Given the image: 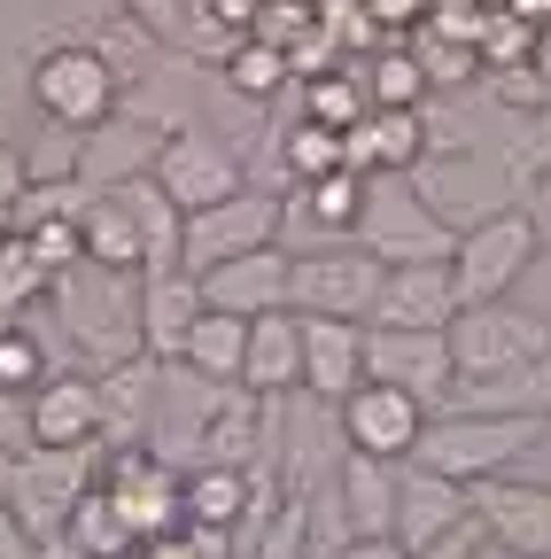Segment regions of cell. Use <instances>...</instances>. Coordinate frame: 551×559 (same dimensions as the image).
<instances>
[{"instance_id": "obj_46", "label": "cell", "mask_w": 551, "mask_h": 559, "mask_svg": "<svg viewBox=\"0 0 551 559\" xmlns=\"http://www.w3.org/2000/svg\"><path fill=\"white\" fill-rule=\"evenodd\" d=\"M32 559H86V551H79V544H62V536H55V544H39Z\"/></svg>"}, {"instance_id": "obj_30", "label": "cell", "mask_w": 551, "mask_h": 559, "mask_svg": "<svg viewBox=\"0 0 551 559\" xmlns=\"http://www.w3.org/2000/svg\"><path fill=\"white\" fill-rule=\"evenodd\" d=\"M86 257H94V264H117V272H148L141 218H132L124 194H94V202H86Z\"/></svg>"}, {"instance_id": "obj_15", "label": "cell", "mask_w": 551, "mask_h": 559, "mask_svg": "<svg viewBox=\"0 0 551 559\" xmlns=\"http://www.w3.org/2000/svg\"><path fill=\"white\" fill-rule=\"evenodd\" d=\"M474 498V528L520 551V559H551V481H528V474H490L466 489Z\"/></svg>"}, {"instance_id": "obj_50", "label": "cell", "mask_w": 551, "mask_h": 559, "mask_svg": "<svg viewBox=\"0 0 551 559\" xmlns=\"http://www.w3.org/2000/svg\"><path fill=\"white\" fill-rule=\"evenodd\" d=\"M0 241H9V218H0Z\"/></svg>"}, {"instance_id": "obj_14", "label": "cell", "mask_w": 551, "mask_h": 559, "mask_svg": "<svg viewBox=\"0 0 551 559\" xmlns=\"http://www.w3.org/2000/svg\"><path fill=\"white\" fill-rule=\"evenodd\" d=\"M156 187L187 210H211V202H226V194H241L249 179H241V156H233V140H218V132H194V124H179L171 140H164V156H156Z\"/></svg>"}, {"instance_id": "obj_17", "label": "cell", "mask_w": 551, "mask_h": 559, "mask_svg": "<svg viewBox=\"0 0 551 559\" xmlns=\"http://www.w3.org/2000/svg\"><path fill=\"white\" fill-rule=\"evenodd\" d=\"M428 404L420 396H404V389H388V381H366L358 396H342V436H350V451H366V459H411L420 451V436H428Z\"/></svg>"}, {"instance_id": "obj_41", "label": "cell", "mask_w": 551, "mask_h": 559, "mask_svg": "<svg viewBox=\"0 0 551 559\" xmlns=\"http://www.w3.org/2000/svg\"><path fill=\"white\" fill-rule=\"evenodd\" d=\"M520 210H528V218H536V241L551 249V164H543V171H536V179L520 187Z\"/></svg>"}, {"instance_id": "obj_33", "label": "cell", "mask_w": 551, "mask_h": 559, "mask_svg": "<svg viewBox=\"0 0 551 559\" xmlns=\"http://www.w3.org/2000/svg\"><path fill=\"white\" fill-rule=\"evenodd\" d=\"M366 94H373V109H420L435 86H428V70H420L411 47H381L366 62Z\"/></svg>"}, {"instance_id": "obj_12", "label": "cell", "mask_w": 551, "mask_h": 559, "mask_svg": "<svg viewBox=\"0 0 551 559\" xmlns=\"http://www.w3.org/2000/svg\"><path fill=\"white\" fill-rule=\"evenodd\" d=\"M366 381H388L404 396H420L428 412L451 404L458 358H451V326L443 334H404V326H366Z\"/></svg>"}, {"instance_id": "obj_25", "label": "cell", "mask_w": 551, "mask_h": 559, "mask_svg": "<svg viewBox=\"0 0 551 559\" xmlns=\"http://www.w3.org/2000/svg\"><path fill=\"white\" fill-rule=\"evenodd\" d=\"M241 389H256V396H296V389H303V319H296V311L249 319Z\"/></svg>"}, {"instance_id": "obj_1", "label": "cell", "mask_w": 551, "mask_h": 559, "mask_svg": "<svg viewBox=\"0 0 551 559\" xmlns=\"http://www.w3.org/2000/svg\"><path fill=\"white\" fill-rule=\"evenodd\" d=\"M62 334H71L79 349V373H109L124 358H148V342H141V272H117V264H71L47 288L39 304Z\"/></svg>"}, {"instance_id": "obj_32", "label": "cell", "mask_w": 551, "mask_h": 559, "mask_svg": "<svg viewBox=\"0 0 551 559\" xmlns=\"http://www.w3.org/2000/svg\"><path fill=\"white\" fill-rule=\"evenodd\" d=\"M303 117L311 124H326V132H350V124H366L373 117V94H366V70H326V79H311L303 86Z\"/></svg>"}, {"instance_id": "obj_7", "label": "cell", "mask_w": 551, "mask_h": 559, "mask_svg": "<svg viewBox=\"0 0 551 559\" xmlns=\"http://www.w3.org/2000/svg\"><path fill=\"white\" fill-rule=\"evenodd\" d=\"M101 466H109V443H86V451H39V443H24L16 451L9 513L32 528V544H55L62 528H71V513H79L86 489L101 481Z\"/></svg>"}, {"instance_id": "obj_24", "label": "cell", "mask_w": 551, "mask_h": 559, "mask_svg": "<svg viewBox=\"0 0 551 559\" xmlns=\"http://www.w3.org/2000/svg\"><path fill=\"white\" fill-rule=\"evenodd\" d=\"M428 148H435V132H428L420 109H373L366 124L342 132V156H350V171H366V179H381V171H411Z\"/></svg>"}, {"instance_id": "obj_16", "label": "cell", "mask_w": 551, "mask_h": 559, "mask_svg": "<svg viewBox=\"0 0 551 559\" xmlns=\"http://www.w3.org/2000/svg\"><path fill=\"white\" fill-rule=\"evenodd\" d=\"M211 311H233V319H264V311H296V249L272 241V249H249L218 272H194Z\"/></svg>"}, {"instance_id": "obj_5", "label": "cell", "mask_w": 551, "mask_h": 559, "mask_svg": "<svg viewBox=\"0 0 551 559\" xmlns=\"http://www.w3.org/2000/svg\"><path fill=\"white\" fill-rule=\"evenodd\" d=\"M451 358L458 381H490V373H520L536 358H551V319L528 296H498V304H466L451 319Z\"/></svg>"}, {"instance_id": "obj_27", "label": "cell", "mask_w": 551, "mask_h": 559, "mask_svg": "<svg viewBox=\"0 0 551 559\" xmlns=\"http://www.w3.org/2000/svg\"><path fill=\"white\" fill-rule=\"evenodd\" d=\"M334 498H342L350 536H396V459L350 451V459L334 466Z\"/></svg>"}, {"instance_id": "obj_47", "label": "cell", "mask_w": 551, "mask_h": 559, "mask_svg": "<svg viewBox=\"0 0 551 559\" xmlns=\"http://www.w3.org/2000/svg\"><path fill=\"white\" fill-rule=\"evenodd\" d=\"M9 489H16V451H0V506H9Z\"/></svg>"}, {"instance_id": "obj_43", "label": "cell", "mask_w": 551, "mask_h": 559, "mask_svg": "<svg viewBox=\"0 0 551 559\" xmlns=\"http://www.w3.org/2000/svg\"><path fill=\"white\" fill-rule=\"evenodd\" d=\"M132 559H202V551H194V536H187V528H171V536H148Z\"/></svg>"}, {"instance_id": "obj_4", "label": "cell", "mask_w": 551, "mask_h": 559, "mask_svg": "<svg viewBox=\"0 0 551 559\" xmlns=\"http://www.w3.org/2000/svg\"><path fill=\"white\" fill-rule=\"evenodd\" d=\"M543 241H536V218L513 202L498 218H474L458 226V249H451V280H458V311L466 304H498V296H520L528 272H536Z\"/></svg>"}, {"instance_id": "obj_44", "label": "cell", "mask_w": 551, "mask_h": 559, "mask_svg": "<svg viewBox=\"0 0 551 559\" xmlns=\"http://www.w3.org/2000/svg\"><path fill=\"white\" fill-rule=\"evenodd\" d=\"M474 544H481V528H474V521H466V528H451V536H443V544H428V551H404V559H466V551H474Z\"/></svg>"}, {"instance_id": "obj_11", "label": "cell", "mask_w": 551, "mask_h": 559, "mask_svg": "<svg viewBox=\"0 0 551 559\" xmlns=\"http://www.w3.org/2000/svg\"><path fill=\"white\" fill-rule=\"evenodd\" d=\"M164 140H171V124H164V117H141V109H117L109 124L79 132V164H71V179H79L86 194H117L124 179H148V171H156V156H164Z\"/></svg>"}, {"instance_id": "obj_6", "label": "cell", "mask_w": 551, "mask_h": 559, "mask_svg": "<svg viewBox=\"0 0 551 559\" xmlns=\"http://www.w3.org/2000/svg\"><path fill=\"white\" fill-rule=\"evenodd\" d=\"M358 249H373L388 272L396 264H451L458 234L428 210V194L411 187V171H381L366 179V218H358Z\"/></svg>"}, {"instance_id": "obj_45", "label": "cell", "mask_w": 551, "mask_h": 559, "mask_svg": "<svg viewBox=\"0 0 551 559\" xmlns=\"http://www.w3.org/2000/svg\"><path fill=\"white\" fill-rule=\"evenodd\" d=\"M32 551H39V544H32V528H24L9 506H0V559H32Z\"/></svg>"}, {"instance_id": "obj_35", "label": "cell", "mask_w": 551, "mask_h": 559, "mask_svg": "<svg viewBox=\"0 0 551 559\" xmlns=\"http://www.w3.org/2000/svg\"><path fill=\"white\" fill-rule=\"evenodd\" d=\"M288 70H296V62H288L280 47H264V39H241V47L226 55V86H233L241 102H272V94L288 86Z\"/></svg>"}, {"instance_id": "obj_21", "label": "cell", "mask_w": 551, "mask_h": 559, "mask_svg": "<svg viewBox=\"0 0 551 559\" xmlns=\"http://www.w3.org/2000/svg\"><path fill=\"white\" fill-rule=\"evenodd\" d=\"M458 319V280L451 264H396L373 296V319L366 326H404V334H443Z\"/></svg>"}, {"instance_id": "obj_28", "label": "cell", "mask_w": 551, "mask_h": 559, "mask_svg": "<svg viewBox=\"0 0 551 559\" xmlns=\"http://www.w3.org/2000/svg\"><path fill=\"white\" fill-rule=\"evenodd\" d=\"M179 506H187V521L179 528H249V506H256V481H249V466H187V481H179Z\"/></svg>"}, {"instance_id": "obj_29", "label": "cell", "mask_w": 551, "mask_h": 559, "mask_svg": "<svg viewBox=\"0 0 551 559\" xmlns=\"http://www.w3.org/2000/svg\"><path fill=\"white\" fill-rule=\"evenodd\" d=\"M241 358H249V319H233V311H202L187 349H179V366L218 381V389H241Z\"/></svg>"}, {"instance_id": "obj_36", "label": "cell", "mask_w": 551, "mask_h": 559, "mask_svg": "<svg viewBox=\"0 0 551 559\" xmlns=\"http://www.w3.org/2000/svg\"><path fill=\"white\" fill-rule=\"evenodd\" d=\"M86 187L79 179H32L24 187V202L9 210V234H32V226H55V218H86Z\"/></svg>"}, {"instance_id": "obj_22", "label": "cell", "mask_w": 551, "mask_h": 559, "mask_svg": "<svg viewBox=\"0 0 551 559\" xmlns=\"http://www.w3.org/2000/svg\"><path fill=\"white\" fill-rule=\"evenodd\" d=\"M202 311H211V296H202V280L187 264L141 272V342H148L156 366H179V349H187V334H194Z\"/></svg>"}, {"instance_id": "obj_40", "label": "cell", "mask_w": 551, "mask_h": 559, "mask_svg": "<svg viewBox=\"0 0 551 559\" xmlns=\"http://www.w3.org/2000/svg\"><path fill=\"white\" fill-rule=\"evenodd\" d=\"M366 9H373V24H381V32H396V24H404V32H420L435 0H366Z\"/></svg>"}, {"instance_id": "obj_38", "label": "cell", "mask_w": 551, "mask_h": 559, "mask_svg": "<svg viewBox=\"0 0 551 559\" xmlns=\"http://www.w3.org/2000/svg\"><path fill=\"white\" fill-rule=\"evenodd\" d=\"M241 559H311V513H303V498H288L280 513H272V521L249 536Z\"/></svg>"}, {"instance_id": "obj_10", "label": "cell", "mask_w": 551, "mask_h": 559, "mask_svg": "<svg viewBox=\"0 0 551 559\" xmlns=\"http://www.w3.org/2000/svg\"><path fill=\"white\" fill-rule=\"evenodd\" d=\"M280 226H288L280 194H272V187H241V194H226V202H211V210L187 218V272H218V264H233L249 249H272Z\"/></svg>"}, {"instance_id": "obj_49", "label": "cell", "mask_w": 551, "mask_h": 559, "mask_svg": "<svg viewBox=\"0 0 551 559\" xmlns=\"http://www.w3.org/2000/svg\"><path fill=\"white\" fill-rule=\"evenodd\" d=\"M474 9H505V0H474Z\"/></svg>"}, {"instance_id": "obj_19", "label": "cell", "mask_w": 551, "mask_h": 559, "mask_svg": "<svg viewBox=\"0 0 551 559\" xmlns=\"http://www.w3.org/2000/svg\"><path fill=\"white\" fill-rule=\"evenodd\" d=\"M24 428H32L39 451H86V443H101V389H94V373H47L24 396Z\"/></svg>"}, {"instance_id": "obj_39", "label": "cell", "mask_w": 551, "mask_h": 559, "mask_svg": "<svg viewBox=\"0 0 551 559\" xmlns=\"http://www.w3.org/2000/svg\"><path fill=\"white\" fill-rule=\"evenodd\" d=\"M24 187H32V156L16 148V140H0V218L24 202Z\"/></svg>"}, {"instance_id": "obj_23", "label": "cell", "mask_w": 551, "mask_h": 559, "mask_svg": "<svg viewBox=\"0 0 551 559\" xmlns=\"http://www.w3.org/2000/svg\"><path fill=\"white\" fill-rule=\"evenodd\" d=\"M303 389L326 404L366 389V326L358 319H303Z\"/></svg>"}, {"instance_id": "obj_48", "label": "cell", "mask_w": 551, "mask_h": 559, "mask_svg": "<svg viewBox=\"0 0 551 559\" xmlns=\"http://www.w3.org/2000/svg\"><path fill=\"white\" fill-rule=\"evenodd\" d=\"M466 559H520V551H505V544H490V536H481V544H474Z\"/></svg>"}, {"instance_id": "obj_2", "label": "cell", "mask_w": 551, "mask_h": 559, "mask_svg": "<svg viewBox=\"0 0 551 559\" xmlns=\"http://www.w3.org/2000/svg\"><path fill=\"white\" fill-rule=\"evenodd\" d=\"M24 94H32V109H39L55 132L79 140V132H94V124H109V117L124 109V70L109 62L101 39H55V47L32 55Z\"/></svg>"}, {"instance_id": "obj_31", "label": "cell", "mask_w": 551, "mask_h": 559, "mask_svg": "<svg viewBox=\"0 0 551 559\" xmlns=\"http://www.w3.org/2000/svg\"><path fill=\"white\" fill-rule=\"evenodd\" d=\"M62 544H79L86 559H132V551H141V536L124 528V513L109 506V489H101V481L79 498V513H71V528H62Z\"/></svg>"}, {"instance_id": "obj_42", "label": "cell", "mask_w": 551, "mask_h": 559, "mask_svg": "<svg viewBox=\"0 0 551 559\" xmlns=\"http://www.w3.org/2000/svg\"><path fill=\"white\" fill-rule=\"evenodd\" d=\"M311 559H404V544H396V536H350V544L311 551Z\"/></svg>"}, {"instance_id": "obj_9", "label": "cell", "mask_w": 551, "mask_h": 559, "mask_svg": "<svg viewBox=\"0 0 551 559\" xmlns=\"http://www.w3.org/2000/svg\"><path fill=\"white\" fill-rule=\"evenodd\" d=\"M388 264L358 241H326V249H296V311L303 319H373Z\"/></svg>"}, {"instance_id": "obj_18", "label": "cell", "mask_w": 551, "mask_h": 559, "mask_svg": "<svg viewBox=\"0 0 551 559\" xmlns=\"http://www.w3.org/2000/svg\"><path fill=\"white\" fill-rule=\"evenodd\" d=\"M466 521H474L466 481H451V474H435V466H420V459L396 466V544H404V551H428V544H443V536L466 528Z\"/></svg>"}, {"instance_id": "obj_37", "label": "cell", "mask_w": 551, "mask_h": 559, "mask_svg": "<svg viewBox=\"0 0 551 559\" xmlns=\"http://www.w3.org/2000/svg\"><path fill=\"white\" fill-rule=\"evenodd\" d=\"M280 148H288V187H303V179H326V171H342V164H350V156H342V132H326V124H296L288 140H280Z\"/></svg>"}, {"instance_id": "obj_20", "label": "cell", "mask_w": 551, "mask_h": 559, "mask_svg": "<svg viewBox=\"0 0 551 559\" xmlns=\"http://www.w3.org/2000/svg\"><path fill=\"white\" fill-rule=\"evenodd\" d=\"M288 226L280 234H303V249H326V241H358V218H366V171H326V179H303L280 194Z\"/></svg>"}, {"instance_id": "obj_34", "label": "cell", "mask_w": 551, "mask_h": 559, "mask_svg": "<svg viewBox=\"0 0 551 559\" xmlns=\"http://www.w3.org/2000/svg\"><path fill=\"white\" fill-rule=\"evenodd\" d=\"M47 288H55V272L32 257V241H0V319H24V311H39L47 304Z\"/></svg>"}, {"instance_id": "obj_3", "label": "cell", "mask_w": 551, "mask_h": 559, "mask_svg": "<svg viewBox=\"0 0 551 559\" xmlns=\"http://www.w3.org/2000/svg\"><path fill=\"white\" fill-rule=\"evenodd\" d=\"M543 428H551V419H505V412H435L411 459L474 489V481H490V474H520V466L543 451Z\"/></svg>"}, {"instance_id": "obj_26", "label": "cell", "mask_w": 551, "mask_h": 559, "mask_svg": "<svg viewBox=\"0 0 551 559\" xmlns=\"http://www.w3.org/2000/svg\"><path fill=\"white\" fill-rule=\"evenodd\" d=\"M156 358H124L109 373H94L101 389V443L109 451H132V443H148V419H156Z\"/></svg>"}, {"instance_id": "obj_13", "label": "cell", "mask_w": 551, "mask_h": 559, "mask_svg": "<svg viewBox=\"0 0 551 559\" xmlns=\"http://www.w3.org/2000/svg\"><path fill=\"white\" fill-rule=\"evenodd\" d=\"M179 466H164L148 443H132V451H109V466H101V489H109V506L124 513V528L132 536H171L179 521H187V506H179Z\"/></svg>"}, {"instance_id": "obj_8", "label": "cell", "mask_w": 551, "mask_h": 559, "mask_svg": "<svg viewBox=\"0 0 551 559\" xmlns=\"http://www.w3.org/2000/svg\"><path fill=\"white\" fill-rule=\"evenodd\" d=\"M411 187L428 194V210H435L451 234H458V218L474 226V218H498V210L520 202V179H513L498 156H481V148H458V156L428 148L420 164H411Z\"/></svg>"}]
</instances>
